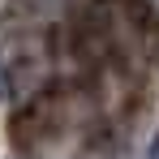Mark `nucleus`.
I'll list each match as a JSON object with an SVG mask.
<instances>
[{
    "label": "nucleus",
    "instance_id": "f03ea898",
    "mask_svg": "<svg viewBox=\"0 0 159 159\" xmlns=\"http://www.w3.org/2000/svg\"><path fill=\"white\" fill-rule=\"evenodd\" d=\"M9 133H13V146H17V151L34 155V151H39V146H43V142L56 133V99H52V95L30 99V103L13 116Z\"/></svg>",
    "mask_w": 159,
    "mask_h": 159
},
{
    "label": "nucleus",
    "instance_id": "20e7f679",
    "mask_svg": "<svg viewBox=\"0 0 159 159\" xmlns=\"http://www.w3.org/2000/svg\"><path fill=\"white\" fill-rule=\"evenodd\" d=\"M146 159H159V133L151 138V151H146Z\"/></svg>",
    "mask_w": 159,
    "mask_h": 159
},
{
    "label": "nucleus",
    "instance_id": "7ed1b4c3",
    "mask_svg": "<svg viewBox=\"0 0 159 159\" xmlns=\"http://www.w3.org/2000/svg\"><path fill=\"white\" fill-rule=\"evenodd\" d=\"M9 99V73H4V65H0V103Z\"/></svg>",
    "mask_w": 159,
    "mask_h": 159
},
{
    "label": "nucleus",
    "instance_id": "f257e3e1",
    "mask_svg": "<svg viewBox=\"0 0 159 159\" xmlns=\"http://www.w3.org/2000/svg\"><path fill=\"white\" fill-rule=\"evenodd\" d=\"M86 22L90 43L116 60L146 65L151 56H159V9L151 0H95Z\"/></svg>",
    "mask_w": 159,
    "mask_h": 159
}]
</instances>
